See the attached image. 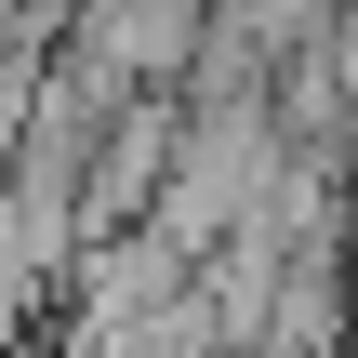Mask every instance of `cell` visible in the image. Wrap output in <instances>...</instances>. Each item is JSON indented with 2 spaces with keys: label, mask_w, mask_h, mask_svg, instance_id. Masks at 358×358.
Returning a JSON list of instances; mask_svg holds the SVG:
<instances>
[{
  "label": "cell",
  "mask_w": 358,
  "mask_h": 358,
  "mask_svg": "<svg viewBox=\"0 0 358 358\" xmlns=\"http://www.w3.org/2000/svg\"><path fill=\"white\" fill-rule=\"evenodd\" d=\"M66 279V252L27 226V199L0 186V358H27V332H40V292Z\"/></svg>",
  "instance_id": "6da1fadb"
}]
</instances>
